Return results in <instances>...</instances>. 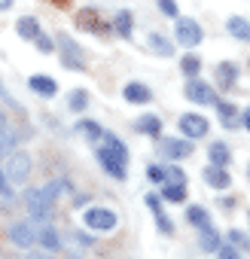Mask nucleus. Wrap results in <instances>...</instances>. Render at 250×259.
Returning <instances> with one entry per match:
<instances>
[{"mask_svg": "<svg viewBox=\"0 0 250 259\" xmlns=\"http://www.w3.org/2000/svg\"><path fill=\"white\" fill-rule=\"evenodd\" d=\"M101 141H104V147H98V162L104 165V171L110 177L125 180V177H129V174H125V168H129V150H125V144L116 135H110V132H104Z\"/></svg>", "mask_w": 250, "mask_h": 259, "instance_id": "f257e3e1", "label": "nucleus"}, {"mask_svg": "<svg viewBox=\"0 0 250 259\" xmlns=\"http://www.w3.org/2000/svg\"><path fill=\"white\" fill-rule=\"evenodd\" d=\"M58 46H61V64L70 67V70H86V61H82V49L73 43L70 34H58Z\"/></svg>", "mask_w": 250, "mask_h": 259, "instance_id": "f03ea898", "label": "nucleus"}, {"mask_svg": "<svg viewBox=\"0 0 250 259\" xmlns=\"http://www.w3.org/2000/svg\"><path fill=\"white\" fill-rule=\"evenodd\" d=\"M4 171H7V177L13 180V186H22V183L31 177V159H28V153H10Z\"/></svg>", "mask_w": 250, "mask_h": 259, "instance_id": "7ed1b4c3", "label": "nucleus"}, {"mask_svg": "<svg viewBox=\"0 0 250 259\" xmlns=\"http://www.w3.org/2000/svg\"><path fill=\"white\" fill-rule=\"evenodd\" d=\"M82 223H86L92 232H113L116 223H119V217H116L113 210H107V207H89L86 217H82Z\"/></svg>", "mask_w": 250, "mask_h": 259, "instance_id": "20e7f679", "label": "nucleus"}, {"mask_svg": "<svg viewBox=\"0 0 250 259\" xmlns=\"http://www.w3.org/2000/svg\"><path fill=\"white\" fill-rule=\"evenodd\" d=\"M52 207H55V198L49 195V189H46V186H43V189H31V192H28V213H31L34 220H37V217H40V220H46V217L52 213Z\"/></svg>", "mask_w": 250, "mask_h": 259, "instance_id": "39448f33", "label": "nucleus"}, {"mask_svg": "<svg viewBox=\"0 0 250 259\" xmlns=\"http://www.w3.org/2000/svg\"><path fill=\"white\" fill-rule=\"evenodd\" d=\"M174 34H177V43L180 46H186V49H192V46H198L201 43V28H198V22H192V19H177V28H174Z\"/></svg>", "mask_w": 250, "mask_h": 259, "instance_id": "423d86ee", "label": "nucleus"}, {"mask_svg": "<svg viewBox=\"0 0 250 259\" xmlns=\"http://www.w3.org/2000/svg\"><path fill=\"white\" fill-rule=\"evenodd\" d=\"M159 153H162L165 159H171V162H180V159H186V156L192 153V144H189V138H183V141H177V138H162V141H159Z\"/></svg>", "mask_w": 250, "mask_h": 259, "instance_id": "0eeeda50", "label": "nucleus"}, {"mask_svg": "<svg viewBox=\"0 0 250 259\" xmlns=\"http://www.w3.org/2000/svg\"><path fill=\"white\" fill-rule=\"evenodd\" d=\"M10 238H13V244H16V247H22V250H31V247L37 244V226H34V220L16 223V226L10 229Z\"/></svg>", "mask_w": 250, "mask_h": 259, "instance_id": "6e6552de", "label": "nucleus"}, {"mask_svg": "<svg viewBox=\"0 0 250 259\" xmlns=\"http://www.w3.org/2000/svg\"><path fill=\"white\" fill-rule=\"evenodd\" d=\"M180 132H183V138L198 141V138L207 135V119L198 116V113H183V116H180Z\"/></svg>", "mask_w": 250, "mask_h": 259, "instance_id": "1a4fd4ad", "label": "nucleus"}, {"mask_svg": "<svg viewBox=\"0 0 250 259\" xmlns=\"http://www.w3.org/2000/svg\"><path fill=\"white\" fill-rule=\"evenodd\" d=\"M186 98H189V101H195V104H204V107H207V104H217V92H214L207 82L195 79V76L186 82Z\"/></svg>", "mask_w": 250, "mask_h": 259, "instance_id": "9d476101", "label": "nucleus"}, {"mask_svg": "<svg viewBox=\"0 0 250 259\" xmlns=\"http://www.w3.org/2000/svg\"><path fill=\"white\" fill-rule=\"evenodd\" d=\"M204 183L211 189H229L232 186V174L223 168V165H207L204 168Z\"/></svg>", "mask_w": 250, "mask_h": 259, "instance_id": "9b49d317", "label": "nucleus"}, {"mask_svg": "<svg viewBox=\"0 0 250 259\" xmlns=\"http://www.w3.org/2000/svg\"><path fill=\"white\" fill-rule=\"evenodd\" d=\"M235 82H238V64H235V61L217 64V85H220L223 92H232Z\"/></svg>", "mask_w": 250, "mask_h": 259, "instance_id": "f8f14e48", "label": "nucleus"}, {"mask_svg": "<svg viewBox=\"0 0 250 259\" xmlns=\"http://www.w3.org/2000/svg\"><path fill=\"white\" fill-rule=\"evenodd\" d=\"M37 244H40L46 253H58V250H61V238H58V232H55L49 223H43V226L37 229Z\"/></svg>", "mask_w": 250, "mask_h": 259, "instance_id": "ddd939ff", "label": "nucleus"}, {"mask_svg": "<svg viewBox=\"0 0 250 259\" xmlns=\"http://www.w3.org/2000/svg\"><path fill=\"white\" fill-rule=\"evenodd\" d=\"M217 116H220L223 128H238V122H241V113L232 101H217Z\"/></svg>", "mask_w": 250, "mask_h": 259, "instance_id": "4468645a", "label": "nucleus"}, {"mask_svg": "<svg viewBox=\"0 0 250 259\" xmlns=\"http://www.w3.org/2000/svg\"><path fill=\"white\" fill-rule=\"evenodd\" d=\"M122 98L129 101V104H150L153 101V92L144 82H129V85L122 89Z\"/></svg>", "mask_w": 250, "mask_h": 259, "instance_id": "2eb2a0df", "label": "nucleus"}, {"mask_svg": "<svg viewBox=\"0 0 250 259\" xmlns=\"http://www.w3.org/2000/svg\"><path fill=\"white\" fill-rule=\"evenodd\" d=\"M135 128H138V135L159 138V135H162V119H159V116H141V119L135 122Z\"/></svg>", "mask_w": 250, "mask_h": 259, "instance_id": "dca6fc26", "label": "nucleus"}, {"mask_svg": "<svg viewBox=\"0 0 250 259\" xmlns=\"http://www.w3.org/2000/svg\"><path fill=\"white\" fill-rule=\"evenodd\" d=\"M28 82H31V89H34L37 95H43V98H52V95H58V85H55V79H49L46 73H37V76H31Z\"/></svg>", "mask_w": 250, "mask_h": 259, "instance_id": "f3484780", "label": "nucleus"}, {"mask_svg": "<svg viewBox=\"0 0 250 259\" xmlns=\"http://www.w3.org/2000/svg\"><path fill=\"white\" fill-rule=\"evenodd\" d=\"M16 31H19V37H25V40H31V43H34V37H37L43 28H40V22H37V19H31V16H22V19L16 22Z\"/></svg>", "mask_w": 250, "mask_h": 259, "instance_id": "a211bd4d", "label": "nucleus"}, {"mask_svg": "<svg viewBox=\"0 0 250 259\" xmlns=\"http://www.w3.org/2000/svg\"><path fill=\"white\" fill-rule=\"evenodd\" d=\"M226 28H229V34H232V37H238V40L250 43V22H247V19H241V16H232V19L226 22Z\"/></svg>", "mask_w": 250, "mask_h": 259, "instance_id": "6ab92c4d", "label": "nucleus"}, {"mask_svg": "<svg viewBox=\"0 0 250 259\" xmlns=\"http://www.w3.org/2000/svg\"><path fill=\"white\" fill-rule=\"evenodd\" d=\"M229 159H232V153H229V147H226V144H220V141H217V144H211V147H207V162H211V165H223V168H226V165H229Z\"/></svg>", "mask_w": 250, "mask_h": 259, "instance_id": "aec40b11", "label": "nucleus"}, {"mask_svg": "<svg viewBox=\"0 0 250 259\" xmlns=\"http://www.w3.org/2000/svg\"><path fill=\"white\" fill-rule=\"evenodd\" d=\"M113 31L122 37V40H132V13H116V19H113Z\"/></svg>", "mask_w": 250, "mask_h": 259, "instance_id": "412c9836", "label": "nucleus"}, {"mask_svg": "<svg viewBox=\"0 0 250 259\" xmlns=\"http://www.w3.org/2000/svg\"><path fill=\"white\" fill-rule=\"evenodd\" d=\"M150 46H153V52L162 55V58H171V55H174V43H171L168 37H162V34H150Z\"/></svg>", "mask_w": 250, "mask_h": 259, "instance_id": "4be33fe9", "label": "nucleus"}, {"mask_svg": "<svg viewBox=\"0 0 250 259\" xmlns=\"http://www.w3.org/2000/svg\"><path fill=\"white\" fill-rule=\"evenodd\" d=\"M76 128H79V135H86L89 141H101V138H104V128H101L95 119H79Z\"/></svg>", "mask_w": 250, "mask_h": 259, "instance_id": "5701e85b", "label": "nucleus"}, {"mask_svg": "<svg viewBox=\"0 0 250 259\" xmlns=\"http://www.w3.org/2000/svg\"><path fill=\"white\" fill-rule=\"evenodd\" d=\"M162 198L180 204V201L186 198V183H162Z\"/></svg>", "mask_w": 250, "mask_h": 259, "instance_id": "b1692460", "label": "nucleus"}, {"mask_svg": "<svg viewBox=\"0 0 250 259\" xmlns=\"http://www.w3.org/2000/svg\"><path fill=\"white\" fill-rule=\"evenodd\" d=\"M186 220H189L195 229H207V226H211V217H207V210H204V207H198V204L186 207Z\"/></svg>", "mask_w": 250, "mask_h": 259, "instance_id": "393cba45", "label": "nucleus"}, {"mask_svg": "<svg viewBox=\"0 0 250 259\" xmlns=\"http://www.w3.org/2000/svg\"><path fill=\"white\" fill-rule=\"evenodd\" d=\"M223 244H220V232L214 229V226H207V229H201V250H220Z\"/></svg>", "mask_w": 250, "mask_h": 259, "instance_id": "a878e982", "label": "nucleus"}, {"mask_svg": "<svg viewBox=\"0 0 250 259\" xmlns=\"http://www.w3.org/2000/svg\"><path fill=\"white\" fill-rule=\"evenodd\" d=\"M76 22H79V25H86V31L101 34V25H98V13H95V10H82V13L76 16Z\"/></svg>", "mask_w": 250, "mask_h": 259, "instance_id": "bb28decb", "label": "nucleus"}, {"mask_svg": "<svg viewBox=\"0 0 250 259\" xmlns=\"http://www.w3.org/2000/svg\"><path fill=\"white\" fill-rule=\"evenodd\" d=\"M89 101H92V98H89V92H86V89H76V92H70V104H67V107L79 113V110H86V107H89Z\"/></svg>", "mask_w": 250, "mask_h": 259, "instance_id": "cd10ccee", "label": "nucleus"}, {"mask_svg": "<svg viewBox=\"0 0 250 259\" xmlns=\"http://www.w3.org/2000/svg\"><path fill=\"white\" fill-rule=\"evenodd\" d=\"M180 70H183L186 76H198V70H201V61H198L195 55H186V58L180 61Z\"/></svg>", "mask_w": 250, "mask_h": 259, "instance_id": "c85d7f7f", "label": "nucleus"}, {"mask_svg": "<svg viewBox=\"0 0 250 259\" xmlns=\"http://www.w3.org/2000/svg\"><path fill=\"white\" fill-rule=\"evenodd\" d=\"M0 195L10 198V201L16 198V186H13V180L7 177V171H4V168H0Z\"/></svg>", "mask_w": 250, "mask_h": 259, "instance_id": "c756f323", "label": "nucleus"}, {"mask_svg": "<svg viewBox=\"0 0 250 259\" xmlns=\"http://www.w3.org/2000/svg\"><path fill=\"white\" fill-rule=\"evenodd\" d=\"M34 46H37V49H40L43 55H49V52H55V43H52V40H49V37H46L43 31H40L37 37H34Z\"/></svg>", "mask_w": 250, "mask_h": 259, "instance_id": "7c9ffc66", "label": "nucleus"}, {"mask_svg": "<svg viewBox=\"0 0 250 259\" xmlns=\"http://www.w3.org/2000/svg\"><path fill=\"white\" fill-rule=\"evenodd\" d=\"M165 183H186V174L180 168H165Z\"/></svg>", "mask_w": 250, "mask_h": 259, "instance_id": "2f4dec72", "label": "nucleus"}, {"mask_svg": "<svg viewBox=\"0 0 250 259\" xmlns=\"http://www.w3.org/2000/svg\"><path fill=\"white\" fill-rule=\"evenodd\" d=\"M156 226H159V232H162V235H174V223H171L165 213H156Z\"/></svg>", "mask_w": 250, "mask_h": 259, "instance_id": "473e14b6", "label": "nucleus"}, {"mask_svg": "<svg viewBox=\"0 0 250 259\" xmlns=\"http://www.w3.org/2000/svg\"><path fill=\"white\" fill-rule=\"evenodd\" d=\"M226 238H229V244H235V247H250L247 235H244V232H238V229H232V232H229Z\"/></svg>", "mask_w": 250, "mask_h": 259, "instance_id": "72a5a7b5", "label": "nucleus"}, {"mask_svg": "<svg viewBox=\"0 0 250 259\" xmlns=\"http://www.w3.org/2000/svg\"><path fill=\"white\" fill-rule=\"evenodd\" d=\"M0 98H4V101H7V104H10V107L16 110V113H25V110H22V104H19V101H16V98H13L10 92H7V85H4V82H0Z\"/></svg>", "mask_w": 250, "mask_h": 259, "instance_id": "f704fd0d", "label": "nucleus"}, {"mask_svg": "<svg viewBox=\"0 0 250 259\" xmlns=\"http://www.w3.org/2000/svg\"><path fill=\"white\" fill-rule=\"evenodd\" d=\"M159 10H162L165 16H171V19H177V4H174V0H159Z\"/></svg>", "mask_w": 250, "mask_h": 259, "instance_id": "c9c22d12", "label": "nucleus"}, {"mask_svg": "<svg viewBox=\"0 0 250 259\" xmlns=\"http://www.w3.org/2000/svg\"><path fill=\"white\" fill-rule=\"evenodd\" d=\"M147 177H150L153 183H165V168H159V165H153V168L147 171Z\"/></svg>", "mask_w": 250, "mask_h": 259, "instance_id": "e433bc0d", "label": "nucleus"}, {"mask_svg": "<svg viewBox=\"0 0 250 259\" xmlns=\"http://www.w3.org/2000/svg\"><path fill=\"white\" fill-rule=\"evenodd\" d=\"M220 259H241V256H238V250L232 244V247H220Z\"/></svg>", "mask_w": 250, "mask_h": 259, "instance_id": "4c0bfd02", "label": "nucleus"}, {"mask_svg": "<svg viewBox=\"0 0 250 259\" xmlns=\"http://www.w3.org/2000/svg\"><path fill=\"white\" fill-rule=\"evenodd\" d=\"M241 122H244V128H247V132H250V107L244 110V116H241Z\"/></svg>", "mask_w": 250, "mask_h": 259, "instance_id": "58836bf2", "label": "nucleus"}, {"mask_svg": "<svg viewBox=\"0 0 250 259\" xmlns=\"http://www.w3.org/2000/svg\"><path fill=\"white\" fill-rule=\"evenodd\" d=\"M10 7H13V0H0V13H7Z\"/></svg>", "mask_w": 250, "mask_h": 259, "instance_id": "ea45409f", "label": "nucleus"}, {"mask_svg": "<svg viewBox=\"0 0 250 259\" xmlns=\"http://www.w3.org/2000/svg\"><path fill=\"white\" fill-rule=\"evenodd\" d=\"M28 259H49V256H46V253H31Z\"/></svg>", "mask_w": 250, "mask_h": 259, "instance_id": "a19ab883", "label": "nucleus"}, {"mask_svg": "<svg viewBox=\"0 0 250 259\" xmlns=\"http://www.w3.org/2000/svg\"><path fill=\"white\" fill-rule=\"evenodd\" d=\"M55 4H58V7H64V0H55Z\"/></svg>", "mask_w": 250, "mask_h": 259, "instance_id": "79ce46f5", "label": "nucleus"}, {"mask_svg": "<svg viewBox=\"0 0 250 259\" xmlns=\"http://www.w3.org/2000/svg\"><path fill=\"white\" fill-rule=\"evenodd\" d=\"M247 174H250V165H247Z\"/></svg>", "mask_w": 250, "mask_h": 259, "instance_id": "37998d69", "label": "nucleus"}]
</instances>
